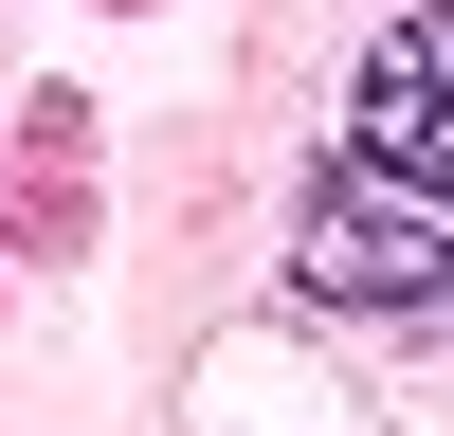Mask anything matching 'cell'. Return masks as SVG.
<instances>
[{
  "mask_svg": "<svg viewBox=\"0 0 454 436\" xmlns=\"http://www.w3.org/2000/svg\"><path fill=\"white\" fill-rule=\"evenodd\" d=\"M291 291H309V309H400V327H436V309H454V237H436V200H400L382 164H327L309 218H291Z\"/></svg>",
  "mask_w": 454,
  "mask_h": 436,
  "instance_id": "1",
  "label": "cell"
},
{
  "mask_svg": "<svg viewBox=\"0 0 454 436\" xmlns=\"http://www.w3.org/2000/svg\"><path fill=\"white\" fill-rule=\"evenodd\" d=\"M346 164H382L400 200L454 218V0H436V19H400L382 55H364V91H346Z\"/></svg>",
  "mask_w": 454,
  "mask_h": 436,
  "instance_id": "2",
  "label": "cell"
},
{
  "mask_svg": "<svg viewBox=\"0 0 454 436\" xmlns=\"http://www.w3.org/2000/svg\"><path fill=\"white\" fill-rule=\"evenodd\" d=\"M436 327H454V309H436Z\"/></svg>",
  "mask_w": 454,
  "mask_h": 436,
  "instance_id": "3",
  "label": "cell"
}]
</instances>
